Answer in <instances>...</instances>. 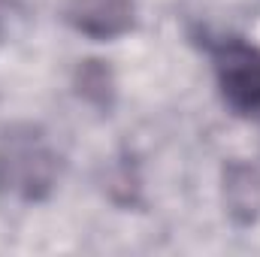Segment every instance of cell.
<instances>
[{
    "label": "cell",
    "mask_w": 260,
    "mask_h": 257,
    "mask_svg": "<svg viewBox=\"0 0 260 257\" xmlns=\"http://www.w3.org/2000/svg\"><path fill=\"white\" fill-rule=\"evenodd\" d=\"M58 182V154L34 127L12 130L0 142V188L21 200H43Z\"/></svg>",
    "instance_id": "6da1fadb"
},
{
    "label": "cell",
    "mask_w": 260,
    "mask_h": 257,
    "mask_svg": "<svg viewBox=\"0 0 260 257\" xmlns=\"http://www.w3.org/2000/svg\"><path fill=\"white\" fill-rule=\"evenodd\" d=\"M215 79L227 106L245 118H260V49L245 40H221L212 46Z\"/></svg>",
    "instance_id": "7a4b0ae2"
},
{
    "label": "cell",
    "mask_w": 260,
    "mask_h": 257,
    "mask_svg": "<svg viewBox=\"0 0 260 257\" xmlns=\"http://www.w3.org/2000/svg\"><path fill=\"white\" fill-rule=\"evenodd\" d=\"M133 0H70L67 21L91 40H115L133 27Z\"/></svg>",
    "instance_id": "3957f363"
},
{
    "label": "cell",
    "mask_w": 260,
    "mask_h": 257,
    "mask_svg": "<svg viewBox=\"0 0 260 257\" xmlns=\"http://www.w3.org/2000/svg\"><path fill=\"white\" fill-rule=\"evenodd\" d=\"M224 200L236 224H254L260 218V170L248 164H230L224 173Z\"/></svg>",
    "instance_id": "277c9868"
}]
</instances>
